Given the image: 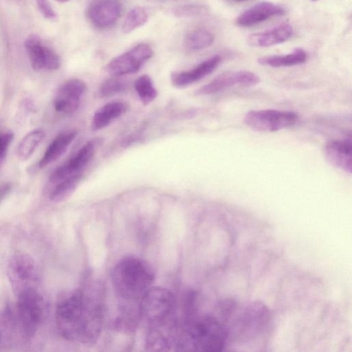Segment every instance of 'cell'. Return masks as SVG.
<instances>
[{
  "label": "cell",
  "instance_id": "obj_32",
  "mask_svg": "<svg viewBox=\"0 0 352 352\" xmlns=\"http://www.w3.org/2000/svg\"><path fill=\"white\" fill-rule=\"evenodd\" d=\"M11 187L10 184L8 183H5L0 186V203L9 194Z\"/></svg>",
  "mask_w": 352,
  "mask_h": 352
},
{
  "label": "cell",
  "instance_id": "obj_12",
  "mask_svg": "<svg viewBox=\"0 0 352 352\" xmlns=\"http://www.w3.org/2000/svg\"><path fill=\"white\" fill-rule=\"evenodd\" d=\"M25 48L34 70H56L59 68L60 62L58 54L38 36L32 35L27 38Z\"/></svg>",
  "mask_w": 352,
  "mask_h": 352
},
{
  "label": "cell",
  "instance_id": "obj_31",
  "mask_svg": "<svg viewBox=\"0 0 352 352\" xmlns=\"http://www.w3.org/2000/svg\"><path fill=\"white\" fill-rule=\"evenodd\" d=\"M37 8L42 15L50 20L55 19L56 14L48 0H35Z\"/></svg>",
  "mask_w": 352,
  "mask_h": 352
},
{
  "label": "cell",
  "instance_id": "obj_22",
  "mask_svg": "<svg viewBox=\"0 0 352 352\" xmlns=\"http://www.w3.org/2000/svg\"><path fill=\"white\" fill-rule=\"evenodd\" d=\"M214 36L205 28H196L190 30L184 36V45L189 52H198L212 45Z\"/></svg>",
  "mask_w": 352,
  "mask_h": 352
},
{
  "label": "cell",
  "instance_id": "obj_14",
  "mask_svg": "<svg viewBox=\"0 0 352 352\" xmlns=\"http://www.w3.org/2000/svg\"><path fill=\"white\" fill-rule=\"evenodd\" d=\"M121 12L119 0H93L87 8L86 16L93 26L102 30L116 23Z\"/></svg>",
  "mask_w": 352,
  "mask_h": 352
},
{
  "label": "cell",
  "instance_id": "obj_21",
  "mask_svg": "<svg viewBox=\"0 0 352 352\" xmlns=\"http://www.w3.org/2000/svg\"><path fill=\"white\" fill-rule=\"evenodd\" d=\"M307 60V52L302 48H296L286 54L261 57L258 59V63L261 65L278 68L301 65Z\"/></svg>",
  "mask_w": 352,
  "mask_h": 352
},
{
  "label": "cell",
  "instance_id": "obj_10",
  "mask_svg": "<svg viewBox=\"0 0 352 352\" xmlns=\"http://www.w3.org/2000/svg\"><path fill=\"white\" fill-rule=\"evenodd\" d=\"M102 142L96 138L88 140L67 162L58 167L49 177V185L55 184L72 175L80 173L94 156Z\"/></svg>",
  "mask_w": 352,
  "mask_h": 352
},
{
  "label": "cell",
  "instance_id": "obj_26",
  "mask_svg": "<svg viewBox=\"0 0 352 352\" xmlns=\"http://www.w3.org/2000/svg\"><path fill=\"white\" fill-rule=\"evenodd\" d=\"M17 325L10 313H0V350L11 345Z\"/></svg>",
  "mask_w": 352,
  "mask_h": 352
},
{
  "label": "cell",
  "instance_id": "obj_5",
  "mask_svg": "<svg viewBox=\"0 0 352 352\" xmlns=\"http://www.w3.org/2000/svg\"><path fill=\"white\" fill-rule=\"evenodd\" d=\"M175 299L168 289L151 287L140 299L138 314L149 326L173 318Z\"/></svg>",
  "mask_w": 352,
  "mask_h": 352
},
{
  "label": "cell",
  "instance_id": "obj_7",
  "mask_svg": "<svg viewBox=\"0 0 352 352\" xmlns=\"http://www.w3.org/2000/svg\"><path fill=\"white\" fill-rule=\"evenodd\" d=\"M298 120L295 112L276 109H262L248 111L244 123L258 132H274L290 128Z\"/></svg>",
  "mask_w": 352,
  "mask_h": 352
},
{
  "label": "cell",
  "instance_id": "obj_25",
  "mask_svg": "<svg viewBox=\"0 0 352 352\" xmlns=\"http://www.w3.org/2000/svg\"><path fill=\"white\" fill-rule=\"evenodd\" d=\"M44 137V132L41 129H35L28 133L20 142L17 155L20 160L28 159L35 151Z\"/></svg>",
  "mask_w": 352,
  "mask_h": 352
},
{
  "label": "cell",
  "instance_id": "obj_34",
  "mask_svg": "<svg viewBox=\"0 0 352 352\" xmlns=\"http://www.w3.org/2000/svg\"><path fill=\"white\" fill-rule=\"evenodd\" d=\"M58 2H66V1H68L69 0H56Z\"/></svg>",
  "mask_w": 352,
  "mask_h": 352
},
{
  "label": "cell",
  "instance_id": "obj_3",
  "mask_svg": "<svg viewBox=\"0 0 352 352\" xmlns=\"http://www.w3.org/2000/svg\"><path fill=\"white\" fill-rule=\"evenodd\" d=\"M111 276L117 295L126 301L134 302L140 300L151 287L155 275L146 261L129 256L118 262Z\"/></svg>",
  "mask_w": 352,
  "mask_h": 352
},
{
  "label": "cell",
  "instance_id": "obj_29",
  "mask_svg": "<svg viewBox=\"0 0 352 352\" xmlns=\"http://www.w3.org/2000/svg\"><path fill=\"white\" fill-rule=\"evenodd\" d=\"M207 10L208 8L204 5L186 4L175 7L173 14L179 18L195 17L204 14Z\"/></svg>",
  "mask_w": 352,
  "mask_h": 352
},
{
  "label": "cell",
  "instance_id": "obj_8",
  "mask_svg": "<svg viewBox=\"0 0 352 352\" xmlns=\"http://www.w3.org/2000/svg\"><path fill=\"white\" fill-rule=\"evenodd\" d=\"M8 274L16 295L26 289L35 288L38 277L34 261L26 254H18L11 258Z\"/></svg>",
  "mask_w": 352,
  "mask_h": 352
},
{
  "label": "cell",
  "instance_id": "obj_27",
  "mask_svg": "<svg viewBox=\"0 0 352 352\" xmlns=\"http://www.w3.org/2000/svg\"><path fill=\"white\" fill-rule=\"evenodd\" d=\"M135 91L144 104L153 102L157 97V90L148 75L139 76L134 82Z\"/></svg>",
  "mask_w": 352,
  "mask_h": 352
},
{
  "label": "cell",
  "instance_id": "obj_4",
  "mask_svg": "<svg viewBox=\"0 0 352 352\" xmlns=\"http://www.w3.org/2000/svg\"><path fill=\"white\" fill-rule=\"evenodd\" d=\"M270 322V311L261 302H252L236 316L228 326V344L231 341L248 342L265 333Z\"/></svg>",
  "mask_w": 352,
  "mask_h": 352
},
{
  "label": "cell",
  "instance_id": "obj_28",
  "mask_svg": "<svg viewBox=\"0 0 352 352\" xmlns=\"http://www.w3.org/2000/svg\"><path fill=\"white\" fill-rule=\"evenodd\" d=\"M118 76H113L104 80L100 86L98 94L100 98H109L122 92L126 88V83Z\"/></svg>",
  "mask_w": 352,
  "mask_h": 352
},
{
  "label": "cell",
  "instance_id": "obj_30",
  "mask_svg": "<svg viewBox=\"0 0 352 352\" xmlns=\"http://www.w3.org/2000/svg\"><path fill=\"white\" fill-rule=\"evenodd\" d=\"M13 138L14 134L11 132L0 133V166L6 157Z\"/></svg>",
  "mask_w": 352,
  "mask_h": 352
},
{
  "label": "cell",
  "instance_id": "obj_9",
  "mask_svg": "<svg viewBox=\"0 0 352 352\" xmlns=\"http://www.w3.org/2000/svg\"><path fill=\"white\" fill-rule=\"evenodd\" d=\"M150 45L140 43L126 52L112 59L106 66V70L113 76H121L138 72L153 56Z\"/></svg>",
  "mask_w": 352,
  "mask_h": 352
},
{
  "label": "cell",
  "instance_id": "obj_33",
  "mask_svg": "<svg viewBox=\"0 0 352 352\" xmlns=\"http://www.w3.org/2000/svg\"><path fill=\"white\" fill-rule=\"evenodd\" d=\"M229 1H231L232 2H244V1H249V0H229Z\"/></svg>",
  "mask_w": 352,
  "mask_h": 352
},
{
  "label": "cell",
  "instance_id": "obj_24",
  "mask_svg": "<svg viewBox=\"0 0 352 352\" xmlns=\"http://www.w3.org/2000/svg\"><path fill=\"white\" fill-rule=\"evenodd\" d=\"M148 19V13L146 8L135 6L131 8L126 14L122 25L124 33H130L144 25Z\"/></svg>",
  "mask_w": 352,
  "mask_h": 352
},
{
  "label": "cell",
  "instance_id": "obj_19",
  "mask_svg": "<svg viewBox=\"0 0 352 352\" xmlns=\"http://www.w3.org/2000/svg\"><path fill=\"white\" fill-rule=\"evenodd\" d=\"M128 109V105L120 101L109 102L100 107L94 113L91 128L98 131L109 126L112 122L122 116Z\"/></svg>",
  "mask_w": 352,
  "mask_h": 352
},
{
  "label": "cell",
  "instance_id": "obj_11",
  "mask_svg": "<svg viewBox=\"0 0 352 352\" xmlns=\"http://www.w3.org/2000/svg\"><path fill=\"white\" fill-rule=\"evenodd\" d=\"M260 81L259 77L248 70L222 73L196 91L199 96L211 95L235 85L253 86Z\"/></svg>",
  "mask_w": 352,
  "mask_h": 352
},
{
  "label": "cell",
  "instance_id": "obj_16",
  "mask_svg": "<svg viewBox=\"0 0 352 352\" xmlns=\"http://www.w3.org/2000/svg\"><path fill=\"white\" fill-rule=\"evenodd\" d=\"M324 155L327 161L331 166L351 174L352 144L351 138L329 140L324 146Z\"/></svg>",
  "mask_w": 352,
  "mask_h": 352
},
{
  "label": "cell",
  "instance_id": "obj_2",
  "mask_svg": "<svg viewBox=\"0 0 352 352\" xmlns=\"http://www.w3.org/2000/svg\"><path fill=\"white\" fill-rule=\"evenodd\" d=\"M228 339V327L221 319L192 315L179 324L176 351H221L227 346Z\"/></svg>",
  "mask_w": 352,
  "mask_h": 352
},
{
  "label": "cell",
  "instance_id": "obj_23",
  "mask_svg": "<svg viewBox=\"0 0 352 352\" xmlns=\"http://www.w3.org/2000/svg\"><path fill=\"white\" fill-rule=\"evenodd\" d=\"M83 178L82 173L72 175L55 184L50 185V199L53 201H61L67 198L77 188Z\"/></svg>",
  "mask_w": 352,
  "mask_h": 352
},
{
  "label": "cell",
  "instance_id": "obj_15",
  "mask_svg": "<svg viewBox=\"0 0 352 352\" xmlns=\"http://www.w3.org/2000/svg\"><path fill=\"white\" fill-rule=\"evenodd\" d=\"M285 12V8L280 4L261 1L241 12L238 16L236 23L241 27H250L272 17L283 15Z\"/></svg>",
  "mask_w": 352,
  "mask_h": 352
},
{
  "label": "cell",
  "instance_id": "obj_20",
  "mask_svg": "<svg viewBox=\"0 0 352 352\" xmlns=\"http://www.w3.org/2000/svg\"><path fill=\"white\" fill-rule=\"evenodd\" d=\"M76 131L63 132L57 135L48 145L38 166L44 168L48 164L57 160L67 149L77 136Z\"/></svg>",
  "mask_w": 352,
  "mask_h": 352
},
{
  "label": "cell",
  "instance_id": "obj_6",
  "mask_svg": "<svg viewBox=\"0 0 352 352\" xmlns=\"http://www.w3.org/2000/svg\"><path fill=\"white\" fill-rule=\"evenodd\" d=\"M16 296L18 325L23 336L28 338L34 334L44 318V300L35 288L26 289Z\"/></svg>",
  "mask_w": 352,
  "mask_h": 352
},
{
  "label": "cell",
  "instance_id": "obj_17",
  "mask_svg": "<svg viewBox=\"0 0 352 352\" xmlns=\"http://www.w3.org/2000/svg\"><path fill=\"white\" fill-rule=\"evenodd\" d=\"M221 61V56L214 55L202 61L190 70L174 72L170 76L171 82L176 87H184L197 82L211 74Z\"/></svg>",
  "mask_w": 352,
  "mask_h": 352
},
{
  "label": "cell",
  "instance_id": "obj_1",
  "mask_svg": "<svg viewBox=\"0 0 352 352\" xmlns=\"http://www.w3.org/2000/svg\"><path fill=\"white\" fill-rule=\"evenodd\" d=\"M55 317L59 333L68 340L92 344L100 335L101 305L98 299L81 289L66 292L59 297Z\"/></svg>",
  "mask_w": 352,
  "mask_h": 352
},
{
  "label": "cell",
  "instance_id": "obj_18",
  "mask_svg": "<svg viewBox=\"0 0 352 352\" xmlns=\"http://www.w3.org/2000/svg\"><path fill=\"white\" fill-rule=\"evenodd\" d=\"M292 34V27L287 23H283L250 35L248 42L253 47H267L287 41Z\"/></svg>",
  "mask_w": 352,
  "mask_h": 352
},
{
  "label": "cell",
  "instance_id": "obj_13",
  "mask_svg": "<svg viewBox=\"0 0 352 352\" xmlns=\"http://www.w3.org/2000/svg\"><path fill=\"white\" fill-rule=\"evenodd\" d=\"M86 89L85 82L80 79L72 78L65 81L58 89L54 98L53 104L56 111L65 114L76 111Z\"/></svg>",
  "mask_w": 352,
  "mask_h": 352
},
{
  "label": "cell",
  "instance_id": "obj_35",
  "mask_svg": "<svg viewBox=\"0 0 352 352\" xmlns=\"http://www.w3.org/2000/svg\"><path fill=\"white\" fill-rule=\"evenodd\" d=\"M311 1H318V0H311Z\"/></svg>",
  "mask_w": 352,
  "mask_h": 352
}]
</instances>
